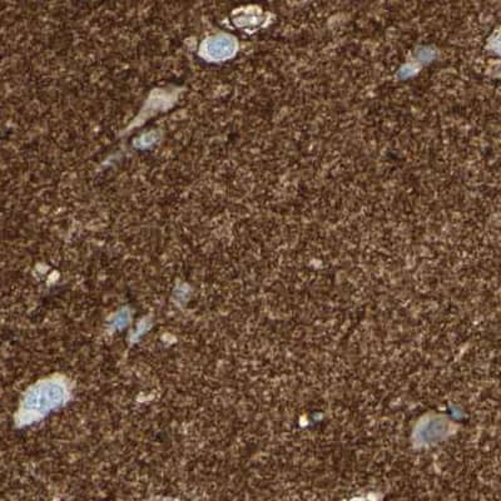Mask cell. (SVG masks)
Instances as JSON below:
<instances>
[{
	"label": "cell",
	"instance_id": "cell-1",
	"mask_svg": "<svg viewBox=\"0 0 501 501\" xmlns=\"http://www.w3.org/2000/svg\"><path fill=\"white\" fill-rule=\"evenodd\" d=\"M67 399L65 385L59 381H43L36 385L24 397L21 415L24 421H33L57 409Z\"/></svg>",
	"mask_w": 501,
	"mask_h": 501
},
{
	"label": "cell",
	"instance_id": "cell-2",
	"mask_svg": "<svg viewBox=\"0 0 501 501\" xmlns=\"http://www.w3.org/2000/svg\"><path fill=\"white\" fill-rule=\"evenodd\" d=\"M234 44L231 38L228 36H214L212 39H208L203 45V52L205 56L214 60H222L225 58L232 56Z\"/></svg>",
	"mask_w": 501,
	"mask_h": 501
}]
</instances>
